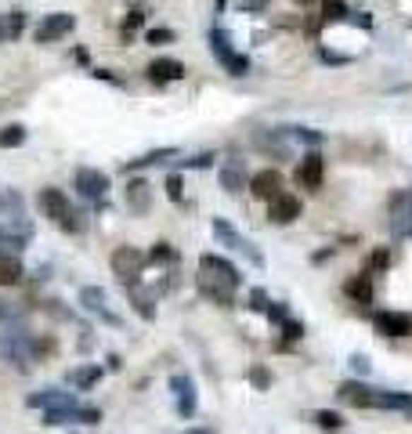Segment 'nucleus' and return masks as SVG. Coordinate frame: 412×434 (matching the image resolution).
<instances>
[{"mask_svg":"<svg viewBox=\"0 0 412 434\" xmlns=\"http://www.w3.org/2000/svg\"><path fill=\"white\" fill-rule=\"evenodd\" d=\"M15 315V307L8 304V300H0V322H4V319H11Z\"/></svg>","mask_w":412,"mask_h":434,"instance_id":"42","label":"nucleus"},{"mask_svg":"<svg viewBox=\"0 0 412 434\" xmlns=\"http://www.w3.org/2000/svg\"><path fill=\"white\" fill-rule=\"evenodd\" d=\"M322 11H326V18H343L347 15L343 0H322Z\"/></svg>","mask_w":412,"mask_h":434,"instance_id":"32","label":"nucleus"},{"mask_svg":"<svg viewBox=\"0 0 412 434\" xmlns=\"http://www.w3.org/2000/svg\"><path fill=\"white\" fill-rule=\"evenodd\" d=\"M76 409L80 406H51V409H44V427H61V423H73L76 420Z\"/></svg>","mask_w":412,"mask_h":434,"instance_id":"26","label":"nucleus"},{"mask_svg":"<svg viewBox=\"0 0 412 434\" xmlns=\"http://www.w3.org/2000/svg\"><path fill=\"white\" fill-rule=\"evenodd\" d=\"M249 189H253V196H261V199H278V196H282V174H278V170L253 174V177H249Z\"/></svg>","mask_w":412,"mask_h":434,"instance_id":"14","label":"nucleus"},{"mask_svg":"<svg viewBox=\"0 0 412 434\" xmlns=\"http://www.w3.org/2000/svg\"><path fill=\"white\" fill-rule=\"evenodd\" d=\"M141 25H145V15H141V11H131V18H126V25H123V29L131 33V29H141Z\"/></svg>","mask_w":412,"mask_h":434,"instance_id":"38","label":"nucleus"},{"mask_svg":"<svg viewBox=\"0 0 412 434\" xmlns=\"http://www.w3.org/2000/svg\"><path fill=\"white\" fill-rule=\"evenodd\" d=\"M340 401H347V406H355V409H369V398H372V387L369 384H358V380H347L336 387Z\"/></svg>","mask_w":412,"mask_h":434,"instance_id":"18","label":"nucleus"},{"mask_svg":"<svg viewBox=\"0 0 412 434\" xmlns=\"http://www.w3.org/2000/svg\"><path fill=\"white\" fill-rule=\"evenodd\" d=\"M391 232L398 239H412V192L391 196Z\"/></svg>","mask_w":412,"mask_h":434,"instance_id":"9","label":"nucleus"},{"mask_svg":"<svg viewBox=\"0 0 412 434\" xmlns=\"http://www.w3.org/2000/svg\"><path fill=\"white\" fill-rule=\"evenodd\" d=\"M282 333H286V340H300L304 336V326L297 319H286V322H282Z\"/></svg>","mask_w":412,"mask_h":434,"instance_id":"33","label":"nucleus"},{"mask_svg":"<svg viewBox=\"0 0 412 434\" xmlns=\"http://www.w3.org/2000/svg\"><path fill=\"white\" fill-rule=\"evenodd\" d=\"M249 307H253V312H268V297H264V290H249Z\"/></svg>","mask_w":412,"mask_h":434,"instance_id":"34","label":"nucleus"},{"mask_svg":"<svg viewBox=\"0 0 412 434\" xmlns=\"http://www.w3.org/2000/svg\"><path fill=\"white\" fill-rule=\"evenodd\" d=\"M297 4H311V0H297Z\"/></svg>","mask_w":412,"mask_h":434,"instance_id":"44","label":"nucleus"},{"mask_svg":"<svg viewBox=\"0 0 412 434\" xmlns=\"http://www.w3.org/2000/svg\"><path fill=\"white\" fill-rule=\"evenodd\" d=\"M311 420H314V427L326 430V434H340V430L347 427V420H343L336 409H314V413H311Z\"/></svg>","mask_w":412,"mask_h":434,"instance_id":"24","label":"nucleus"},{"mask_svg":"<svg viewBox=\"0 0 412 434\" xmlns=\"http://www.w3.org/2000/svg\"><path fill=\"white\" fill-rule=\"evenodd\" d=\"M76 29V15L69 11H58V15H47L40 25H37V44H51V40H61V37H69Z\"/></svg>","mask_w":412,"mask_h":434,"instance_id":"8","label":"nucleus"},{"mask_svg":"<svg viewBox=\"0 0 412 434\" xmlns=\"http://www.w3.org/2000/svg\"><path fill=\"white\" fill-rule=\"evenodd\" d=\"M220 189H228V192H242L246 189V163L239 156L220 160Z\"/></svg>","mask_w":412,"mask_h":434,"instance_id":"13","label":"nucleus"},{"mask_svg":"<svg viewBox=\"0 0 412 434\" xmlns=\"http://www.w3.org/2000/svg\"><path fill=\"white\" fill-rule=\"evenodd\" d=\"M387 264H391V254L387 250H376L372 254V268H387Z\"/></svg>","mask_w":412,"mask_h":434,"instance_id":"40","label":"nucleus"},{"mask_svg":"<svg viewBox=\"0 0 412 434\" xmlns=\"http://www.w3.org/2000/svg\"><path fill=\"white\" fill-rule=\"evenodd\" d=\"M372 326H376V333H384V336H408L412 333V315L408 312H376Z\"/></svg>","mask_w":412,"mask_h":434,"instance_id":"11","label":"nucleus"},{"mask_svg":"<svg viewBox=\"0 0 412 434\" xmlns=\"http://www.w3.org/2000/svg\"><path fill=\"white\" fill-rule=\"evenodd\" d=\"M181 434H213L210 427H192V430H181Z\"/></svg>","mask_w":412,"mask_h":434,"instance_id":"43","label":"nucleus"},{"mask_svg":"<svg viewBox=\"0 0 412 434\" xmlns=\"http://www.w3.org/2000/svg\"><path fill=\"white\" fill-rule=\"evenodd\" d=\"M174 40V29H148V44H167Z\"/></svg>","mask_w":412,"mask_h":434,"instance_id":"35","label":"nucleus"},{"mask_svg":"<svg viewBox=\"0 0 412 434\" xmlns=\"http://www.w3.org/2000/svg\"><path fill=\"white\" fill-rule=\"evenodd\" d=\"M73 184H76V192L90 203H102L105 192H109V174L102 170H94V167H76L73 170Z\"/></svg>","mask_w":412,"mask_h":434,"instance_id":"5","label":"nucleus"},{"mask_svg":"<svg viewBox=\"0 0 412 434\" xmlns=\"http://www.w3.org/2000/svg\"><path fill=\"white\" fill-rule=\"evenodd\" d=\"M249 380L257 384L261 391H268V387H271V373H268L264 365H253V369H249Z\"/></svg>","mask_w":412,"mask_h":434,"instance_id":"31","label":"nucleus"},{"mask_svg":"<svg viewBox=\"0 0 412 434\" xmlns=\"http://www.w3.org/2000/svg\"><path fill=\"white\" fill-rule=\"evenodd\" d=\"M131 304L138 307V315H141L145 322H152V319H155V307H152V297H148V293H141V290H134V286H131Z\"/></svg>","mask_w":412,"mask_h":434,"instance_id":"28","label":"nucleus"},{"mask_svg":"<svg viewBox=\"0 0 412 434\" xmlns=\"http://www.w3.org/2000/svg\"><path fill=\"white\" fill-rule=\"evenodd\" d=\"M126 206H131L134 213H145L152 206V192H148L145 181H131V184H126Z\"/></svg>","mask_w":412,"mask_h":434,"instance_id":"21","label":"nucleus"},{"mask_svg":"<svg viewBox=\"0 0 412 434\" xmlns=\"http://www.w3.org/2000/svg\"><path fill=\"white\" fill-rule=\"evenodd\" d=\"M297 181L304 184L307 192L322 189V156H319V152H307V160L297 167Z\"/></svg>","mask_w":412,"mask_h":434,"instance_id":"16","label":"nucleus"},{"mask_svg":"<svg viewBox=\"0 0 412 434\" xmlns=\"http://www.w3.org/2000/svg\"><path fill=\"white\" fill-rule=\"evenodd\" d=\"M268 217H271V225H290V221H297V217H300V199L282 192L278 199H271Z\"/></svg>","mask_w":412,"mask_h":434,"instance_id":"15","label":"nucleus"},{"mask_svg":"<svg viewBox=\"0 0 412 434\" xmlns=\"http://www.w3.org/2000/svg\"><path fill=\"white\" fill-rule=\"evenodd\" d=\"M210 44H213V58L225 66L232 76H246L249 73V61L242 58V54H235L232 51V40H228V33H220V29H213L210 33Z\"/></svg>","mask_w":412,"mask_h":434,"instance_id":"6","label":"nucleus"},{"mask_svg":"<svg viewBox=\"0 0 412 434\" xmlns=\"http://www.w3.org/2000/svg\"><path fill=\"white\" fill-rule=\"evenodd\" d=\"M213 235H217V242H220V246H228V250H235V254L249 257V264H253V268H264V254H261L246 235H239V232H235V225H228V221H220V217H217V221H213Z\"/></svg>","mask_w":412,"mask_h":434,"instance_id":"3","label":"nucleus"},{"mask_svg":"<svg viewBox=\"0 0 412 434\" xmlns=\"http://www.w3.org/2000/svg\"><path fill=\"white\" fill-rule=\"evenodd\" d=\"M343 293H347V297H355L358 304H369V300H372V283H369V275H355V278H347Z\"/></svg>","mask_w":412,"mask_h":434,"instance_id":"25","label":"nucleus"},{"mask_svg":"<svg viewBox=\"0 0 412 434\" xmlns=\"http://www.w3.org/2000/svg\"><path fill=\"white\" fill-rule=\"evenodd\" d=\"M141 261H145V257L134 250V246H116V250H112V271L123 278V283H131V278L138 275Z\"/></svg>","mask_w":412,"mask_h":434,"instance_id":"12","label":"nucleus"},{"mask_svg":"<svg viewBox=\"0 0 412 434\" xmlns=\"http://www.w3.org/2000/svg\"><path fill=\"white\" fill-rule=\"evenodd\" d=\"M199 268H203V275H206V278H213V283L228 286V290H239V286H242V275H239V268H235L228 257L203 254V257H199Z\"/></svg>","mask_w":412,"mask_h":434,"instance_id":"4","label":"nucleus"},{"mask_svg":"<svg viewBox=\"0 0 412 434\" xmlns=\"http://www.w3.org/2000/svg\"><path fill=\"white\" fill-rule=\"evenodd\" d=\"M102 377H105V365H76V369H69V384H76V391L94 387Z\"/></svg>","mask_w":412,"mask_h":434,"instance_id":"20","label":"nucleus"},{"mask_svg":"<svg viewBox=\"0 0 412 434\" xmlns=\"http://www.w3.org/2000/svg\"><path fill=\"white\" fill-rule=\"evenodd\" d=\"M98 420H102V409H94V406H80V409H76V420H73V423H87V427H94Z\"/></svg>","mask_w":412,"mask_h":434,"instance_id":"30","label":"nucleus"},{"mask_svg":"<svg viewBox=\"0 0 412 434\" xmlns=\"http://www.w3.org/2000/svg\"><path fill=\"white\" fill-rule=\"evenodd\" d=\"M167 196L181 203V177H170V181H167Z\"/></svg>","mask_w":412,"mask_h":434,"instance_id":"39","label":"nucleus"},{"mask_svg":"<svg viewBox=\"0 0 412 434\" xmlns=\"http://www.w3.org/2000/svg\"><path fill=\"white\" fill-rule=\"evenodd\" d=\"M351 369H355V373H369V358L355 355V358H351Z\"/></svg>","mask_w":412,"mask_h":434,"instance_id":"41","label":"nucleus"},{"mask_svg":"<svg viewBox=\"0 0 412 434\" xmlns=\"http://www.w3.org/2000/svg\"><path fill=\"white\" fill-rule=\"evenodd\" d=\"M293 134H297L300 141H311V145H319V141H322V134H319V131H304V127H293Z\"/></svg>","mask_w":412,"mask_h":434,"instance_id":"37","label":"nucleus"},{"mask_svg":"<svg viewBox=\"0 0 412 434\" xmlns=\"http://www.w3.org/2000/svg\"><path fill=\"white\" fill-rule=\"evenodd\" d=\"M80 304L87 307L90 315L105 319L109 326H123V319H119V315L112 312V307H109V293H105L102 286H83V290H80Z\"/></svg>","mask_w":412,"mask_h":434,"instance_id":"10","label":"nucleus"},{"mask_svg":"<svg viewBox=\"0 0 412 434\" xmlns=\"http://www.w3.org/2000/svg\"><path fill=\"white\" fill-rule=\"evenodd\" d=\"M22 29H25V15H22V11L0 15V40H15Z\"/></svg>","mask_w":412,"mask_h":434,"instance_id":"27","label":"nucleus"},{"mask_svg":"<svg viewBox=\"0 0 412 434\" xmlns=\"http://www.w3.org/2000/svg\"><path fill=\"white\" fill-rule=\"evenodd\" d=\"M199 290H203L210 300H217L220 307H232V300H235V290H228V286L213 283V278H206V275H199Z\"/></svg>","mask_w":412,"mask_h":434,"instance_id":"23","label":"nucleus"},{"mask_svg":"<svg viewBox=\"0 0 412 434\" xmlns=\"http://www.w3.org/2000/svg\"><path fill=\"white\" fill-rule=\"evenodd\" d=\"M152 261H174V250L167 242H155V250H152Z\"/></svg>","mask_w":412,"mask_h":434,"instance_id":"36","label":"nucleus"},{"mask_svg":"<svg viewBox=\"0 0 412 434\" xmlns=\"http://www.w3.org/2000/svg\"><path fill=\"white\" fill-rule=\"evenodd\" d=\"M37 206H40V213H44V217H51V221H54L61 232H69V235H80V232L87 228L83 213H80V210H73L69 196L61 192V189H44V192L37 196Z\"/></svg>","mask_w":412,"mask_h":434,"instance_id":"1","label":"nucleus"},{"mask_svg":"<svg viewBox=\"0 0 412 434\" xmlns=\"http://www.w3.org/2000/svg\"><path fill=\"white\" fill-rule=\"evenodd\" d=\"M22 261L15 254H0V286H18L22 283Z\"/></svg>","mask_w":412,"mask_h":434,"instance_id":"22","label":"nucleus"},{"mask_svg":"<svg viewBox=\"0 0 412 434\" xmlns=\"http://www.w3.org/2000/svg\"><path fill=\"white\" fill-rule=\"evenodd\" d=\"M33 409H51V406H80V401L69 394V391H58V387H44V391H37V394H29L25 398Z\"/></svg>","mask_w":412,"mask_h":434,"instance_id":"17","label":"nucleus"},{"mask_svg":"<svg viewBox=\"0 0 412 434\" xmlns=\"http://www.w3.org/2000/svg\"><path fill=\"white\" fill-rule=\"evenodd\" d=\"M148 76L155 83H170V80H181L184 76V66H181V61H174V58H155L152 66H148Z\"/></svg>","mask_w":412,"mask_h":434,"instance_id":"19","label":"nucleus"},{"mask_svg":"<svg viewBox=\"0 0 412 434\" xmlns=\"http://www.w3.org/2000/svg\"><path fill=\"white\" fill-rule=\"evenodd\" d=\"M170 391H174V406L184 420H192L196 409H199V398H196V380L188 373H174L170 377Z\"/></svg>","mask_w":412,"mask_h":434,"instance_id":"7","label":"nucleus"},{"mask_svg":"<svg viewBox=\"0 0 412 434\" xmlns=\"http://www.w3.org/2000/svg\"><path fill=\"white\" fill-rule=\"evenodd\" d=\"M33 333H29L25 326H11L8 333H0V358H8L11 365H29V362H33Z\"/></svg>","mask_w":412,"mask_h":434,"instance_id":"2","label":"nucleus"},{"mask_svg":"<svg viewBox=\"0 0 412 434\" xmlns=\"http://www.w3.org/2000/svg\"><path fill=\"white\" fill-rule=\"evenodd\" d=\"M22 141H25V127H18V123L0 131V148H18Z\"/></svg>","mask_w":412,"mask_h":434,"instance_id":"29","label":"nucleus"}]
</instances>
